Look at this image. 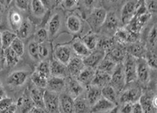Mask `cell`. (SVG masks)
I'll return each mask as SVG.
<instances>
[{"mask_svg":"<svg viewBox=\"0 0 157 113\" xmlns=\"http://www.w3.org/2000/svg\"><path fill=\"white\" fill-rule=\"evenodd\" d=\"M121 20L119 16L117 14V11L115 10H109L107 12L106 18L104 23L102 25L100 30H102V33L104 35L111 37L114 35L119 27H120Z\"/></svg>","mask_w":157,"mask_h":113,"instance_id":"1","label":"cell"},{"mask_svg":"<svg viewBox=\"0 0 157 113\" xmlns=\"http://www.w3.org/2000/svg\"><path fill=\"white\" fill-rule=\"evenodd\" d=\"M107 12V11L104 8L99 7L92 10L84 18L93 32L97 33L100 31L101 26L105 20Z\"/></svg>","mask_w":157,"mask_h":113,"instance_id":"2","label":"cell"},{"mask_svg":"<svg viewBox=\"0 0 157 113\" xmlns=\"http://www.w3.org/2000/svg\"><path fill=\"white\" fill-rule=\"evenodd\" d=\"M83 19L80 12L70 11L65 18V25L68 31L74 35L81 33L84 27Z\"/></svg>","mask_w":157,"mask_h":113,"instance_id":"3","label":"cell"},{"mask_svg":"<svg viewBox=\"0 0 157 113\" xmlns=\"http://www.w3.org/2000/svg\"><path fill=\"white\" fill-rule=\"evenodd\" d=\"M126 85L133 83L137 80V58L129 53L123 61Z\"/></svg>","mask_w":157,"mask_h":113,"instance_id":"4","label":"cell"},{"mask_svg":"<svg viewBox=\"0 0 157 113\" xmlns=\"http://www.w3.org/2000/svg\"><path fill=\"white\" fill-rule=\"evenodd\" d=\"M109 84L115 89L119 95L124 90V88H125L126 81L123 63H118L116 65L114 71L111 73V81Z\"/></svg>","mask_w":157,"mask_h":113,"instance_id":"5","label":"cell"},{"mask_svg":"<svg viewBox=\"0 0 157 113\" xmlns=\"http://www.w3.org/2000/svg\"><path fill=\"white\" fill-rule=\"evenodd\" d=\"M129 85V86L126 89L124 88V90L119 94L121 95L119 97V102L121 104L125 102L134 103L135 102H137L143 93L142 87L139 84L136 85Z\"/></svg>","mask_w":157,"mask_h":113,"instance_id":"6","label":"cell"},{"mask_svg":"<svg viewBox=\"0 0 157 113\" xmlns=\"http://www.w3.org/2000/svg\"><path fill=\"white\" fill-rule=\"evenodd\" d=\"M138 0H126L123 3L119 12V18L122 25H128L134 16L138 8Z\"/></svg>","mask_w":157,"mask_h":113,"instance_id":"7","label":"cell"},{"mask_svg":"<svg viewBox=\"0 0 157 113\" xmlns=\"http://www.w3.org/2000/svg\"><path fill=\"white\" fill-rule=\"evenodd\" d=\"M151 71L144 58H137V80L138 84L142 87H146L151 81Z\"/></svg>","mask_w":157,"mask_h":113,"instance_id":"8","label":"cell"},{"mask_svg":"<svg viewBox=\"0 0 157 113\" xmlns=\"http://www.w3.org/2000/svg\"><path fill=\"white\" fill-rule=\"evenodd\" d=\"M152 16L153 15L148 12L141 15H135L128 25H125V27L133 33L140 34L144 29V26L147 25L148 22L151 20Z\"/></svg>","mask_w":157,"mask_h":113,"instance_id":"9","label":"cell"},{"mask_svg":"<svg viewBox=\"0 0 157 113\" xmlns=\"http://www.w3.org/2000/svg\"><path fill=\"white\" fill-rule=\"evenodd\" d=\"M53 54L56 59L66 66L73 58V51L70 43L57 44L54 48Z\"/></svg>","mask_w":157,"mask_h":113,"instance_id":"10","label":"cell"},{"mask_svg":"<svg viewBox=\"0 0 157 113\" xmlns=\"http://www.w3.org/2000/svg\"><path fill=\"white\" fill-rule=\"evenodd\" d=\"M43 101L47 112H61L59 95L54 92L45 90L43 94Z\"/></svg>","mask_w":157,"mask_h":113,"instance_id":"11","label":"cell"},{"mask_svg":"<svg viewBox=\"0 0 157 113\" xmlns=\"http://www.w3.org/2000/svg\"><path fill=\"white\" fill-rule=\"evenodd\" d=\"M30 72L25 70L13 71L6 79V83L11 87H20L26 83Z\"/></svg>","mask_w":157,"mask_h":113,"instance_id":"12","label":"cell"},{"mask_svg":"<svg viewBox=\"0 0 157 113\" xmlns=\"http://www.w3.org/2000/svg\"><path fill=\"white\" fill-rule=\"evenodd\" d=\"M61 12H62V10L61 11L59 10V11L54 13L49 20L47 31H48L49 38H54L61 28L63 20Z\"/></svg>","mask_w":157,"mask_h":113,"instance_id":"13","label":"cell"},{"mask_svg":"<svg viewBox=\"0 0 157 113\" xmlns=\"http://www.w3.org/2000/svg\"><path fill=\"white\" fill-rule=\"evenodd\" d=\"M106 54L107 53L105 52L104 51L99 49H96L93 51H91L90 53L87 56L82 58L85 67L97 69L98 65L103 59Z\"/></svg>","mask_w":157,"mask_h":113,"instance_id":"14","label":"cell"},{"mask_svg":"<svg viewBox=\"0 0 157 113\" xmlns=\"http://www.w3.org/2000/svg\"><path fill=\"white\" fill-rule=\"evenodd\" d=\"M66 87V77L51 76L47 80L46 89L56 94H61Z\"/></svg>","mask_w":157,"mask_h":113,"instance_id":"15","label":"cell"},{"mask_svg":"<svg viewBox=\"0 0 157 113\" xmlns=\"http://www.w3.org/2000/svg\"><path fill=\"white\" fill-rule=\"evenodd\" d=\"M67 92L74 99L83 94L85 88L76 78L70 77L68 79L66 80V87Z\"/></svg>","mask_w":157,"mask_h":113,"instance_id":"16","label":"cell"},{"mask_svg":"<svg viewBox=\"0 0 157 113\" xmlns=\"http://www.w3.org/2000/svg\"><path fill=\"white\" fill-rule=\"evenodd\" d=\"M70 45L73 51V53L76 54V56H79L82 58L87 56L91 52L86 46L80 37H74L70 43Z\"/></svg>","mask_w":157,"mask_h":113,"instance_id":"17","label":"cell"},{"mask_svg":"<svg viewBox=\"0 0 157 113\" xmlns=\"http://www.w3.org/2000/svg\"><path fill=\"white\" fill-rule=\"evenodd\" d=\"M101 6V0H80L78 10L84 19L92 10Z\"/></svg>","mask_w":157,"mask_h":113,"instance_id":"18","label":"cell"},{"mask_svg":"<svg viewBox=\"0 0 157 113\" xmlns=\"http://www.w3.org/2000/svg\"><path fill=\"white\" fill-rule=\"evenodd\" d=\"M85 67L83 59L79 56H74L71 58L69 63L67 64V68L71 77L76 78L80 72Z\"/></svg>","mask_w":157,"mask_h":113,"instance_id":"19","label":"cell"},{"mask_svg":"<svg viewBox=\"0 0 157 113\" xmlns=\"http://www.w3.org/2000/svg\"><path fill=\"white\" fill-rule=\"evenodd\" d=\"M95 73H96V69L90 67H85L76 79L85 88H86L88 86L91 85Z\"/></svg>","mask_w":157,"mask_h":113,"instance_id":"20","label":"cell"},{"mask_svg":"<svg viewBox=\"0 0 157 113\" xmlns=\"http://www.w3.org/2000/svg\"><path fill=\"white\" fill-rule=\"evenodd\" d=\"M61 112H74V99L68 93H62L59 95Z\"/></svg>","mask_w":157,"mask_h":113,"instance_id":"21","label":"cell"},{"mask_svg":"<svg viewBox=\"0 0 157 113\" xmlns=\"http://www.w3.org/2000/svg\"><path fill=\"white\" fill-rule=\"evenodd\" d=\"M147 47L145 44L140 42V41H136V42L129 44V46L127 47V52L132 56L136 58H144Z\"/></svg>","mask_w":157,"mask_h":113,"instance_id":"22","label":"cell"},{"mask_svg":"<svg viewBox=\"0 0 157 113\" xmlns=\"http://www.w3.org/2000/svg\"><path fill=\"white\" fill-rule=\"evenodd\" d=\"M50 71L51 76L66 77L67 75H69L66 65L61 63L55 58L50 62Z\"/></svg>","mask_w":157,"mask_h":113,"instance_id":"23","label":"cell"},{"mask_svg":"<svg viewBox=\"0 0 157 113\" xmlns=\"http://www.w3.org/2000/svg\"><path fill=\"white\" fill-rule=\"evenodd\" d=\"M23 20V16L18 10L12 8L10 10L8 13V22L10 28L13 32H17Z\"/></svg>","mask_w":157,"mask_h":113,"instance_id":"24","label":"cell"},{"mask_svg":"<svg viewBox=\"0 0 157 113\" xmlns=\"http://www.w3.org/2000/svg\"><path fill=\"white\" fill-rule=\"evenodd\" d=\"M116 106L114 103L102 96L90 108V112H110Z\"/></svg>","mask_w":157,"mask_h":113,"instance_id":"25","label":"cell"},{"mask_svg":"<svg viewBox=\"0 0 157 113\" xmlns=\"http://www.w3.org/2000/svg\"><path fill=\"white\" fill-rule=\"evenodd\" d=\"M111 76L110 73H106L104 71L96 70L94 77L93 81H92L91 85H94L98 87L103 88L105 85H109L111 81Z\"/></svg>","mask_w":157,"mask_h":113,"instance_id":"26","label":"cell"},{"mask_svg":"<svg viewBox=\"0 0 157 113\" xmlns=\"http://www.w3.org/2000/svg\"><path fill=\"white\" fill-rule=\"evenodd\" d=\"M117 64V62L113 60V58L109 55L108 53H107L105 56L103 58V59L101 60L99 64L98 65L96 70L104 71L111 75Z\"/></svg>","mask_w":157,"mask_h":113,"instance_id":"27","label":"cell"},{"mask_svg":"<svg viewBox=\"0 0 157 113\" xmlns=\"http://www.w3.org/2000/svg\"><path fill=\"white\" fill-rule=\"evenodd\" d=\"M86 89L87 91L85 95H86V100L91 108L92 106H93L102 97L101 88L90 85Z\"/></svg>","mask_w":157,"mask_h":113,"instance_id":"28","label":"cell"},{"mask_svg":"<svg viewBox=\"0 0 157 113\" xmlns=\"http://www.w3.org/2000/svg\"><path fill=\"white\" fill-rule=\"evenodd\" d=\"M113 60H115L117 63H123V61L125 59V58L127 55V47L125 46L120 45V44L115 43L114 46L110 52H108Z\"/></svg>","mask_w":157,"mask_h":113,"instance_id":"29","label":"cell"},{"mask_svg":"<svg viewBox=\"0 0 157 113\" xmlns=\"http://www.w3.org/2000/svg\"><path fill=\"white\" fill-rule=\"evenodd\" d=\"M29 8L32 14L37 18L44 17L49 10L40 2V0H30Z\"/></svg>","mask_w":157,"mask_h":113,"instance_id":"30","label":"cell"},{"mask_svg":"<svg viewBox=\"0 0 157 113\" xmlns=\"http://www.w3.org/2000/svg\"><path fill=\"white\" fill-rule=\"evenodd\" d=\"M43 90V89L37 87L36 86L35 87L32 88L30 91V98L33 102L34 105L37 107L45 109L43 101V94L45 91Z\"/></svg>","mask_w":157,"mask_h":113,"instance_id":"31","label":"cell"},{"mask_svg":"<svg viewBox=\"0 0 157 113\" xmlns=\"http://www.w3.org/2000/svg\"><path fill=\"white\" fill-rule=\"evenodd\" d=\"M146 47L149 50L156 52L157 46V28L156 23L155 22L149 29L146 36Z\"/></svg>","mask_w":157,"mask_h":113,"instance_id":"32","label":"cell"},{"mask_svg":"<svg viewBox=\"0 0 157 113\" xmlns=\"http://www.w3.org/2000/svg\"><path fill=\"white\" fill-rule=\"evenodd\" d=\"M152 97L153 95L148 92L142 93L138 101L142 106L143 112H156V109L153 107L152 103Z\"/></svg>","mask_w":157,"mask_h":113,"instance_id":"33","label":"cell"},{"mask_svg":"<svg viewBox=\"0 0 157 113\" xmlns=\"http://www.w3.org/2000/svg\"><path fill=\"white\" fill-rule=\"evenodd\" d=\"M83 94L74 98V112H90V105Z\"/></svg>","mask_w":157,"mask_h":113,"instance_id":"34","label":"cell"},{"mask_svg":"<svg viewBox=\"0 0 157 113\" xmlns=\"http://www.w3.org/2000/svg\"><path fill=\"white\" fill-rule=\"evenodd\" d=\"M115 43L114 37L103 35L101 37H99L97 49H99L106 53H108L113 48Z\"/></svg>","mask_w":157,"mask_h":113,"instance_id":"35","label":"cell"},{"mask_svg":"<svg viewBox=\"0 0 157 113\" xmlns=\"http://www.w3.org/2000/svg\"><path fill=\"white\" fill-rule=\"evenodd\" d=\"M101 94L103 98L111 101L115 104L118 105L119 94L110 84L105 85V87L101 88Z\"/></svg>","mask_w":157,"mask_h":113,"instance_id":"36","label":"cell"},{"mask_svg":"<svg viewBox=\"0 0 157 113\" xmlns=\"http://www.w3.org/2000/svg\"><path fill=\"white\" fill-rule=\"evenodd\" d=\"M81 39L90 51H93L97 49L98 39H99V36L97 35V33L93 31L88 33L86 35H84Z\"/></svg>","mask_w":157,"mask_h":113,"instance_id":"37","label":"cell"},{"mask_svg":"<svg viewBox=\"0 0 157 113\" xmlns=\"http://www.w3.org/2000/svg\"><path fill=\"white\" fill-rule=\"evenodd\" d=\"M4 51V58L7 66L9 67H13L19 63L20 57L13 51L11 47L3 50Z\"/></svg>","mask_w":157,"mask_h":113,"instance_id":"38","label":"cell"},{"mask_svg":"<svg viewBox=\"0 0 157 113\" xmlns=\"http://www.w3.org/2000/svg\"><path fill=\"white\" fill-rule=\"evenodd\" d=\"M33 25L29 19H24L22 25L17 30V36L22 39L28 38L32 31Z\"/></svg>","mask_w":157,"mask_h":113,"instance_id":"39","label":"cell"},{"mask_svg":"<svg viewBox=\"0 0 157 113\" xmlns=\"http://www.w3.org/2000/svg\"><path fill=\"white\" fill-rule=\"evenodd\" d=\"M17 37V34L13 31L10 30H3L2 32V48L5 50L10 47L13 41Z\"/></svg>","mask_w":157,"mask_h":113,"instance_id":"40","label":"cell"},{"mask_svg":"<svg viewBox=\"0 0 157 113\" xmlns=\"http://www.w3.org/2000/svg\"><path fill=\"white\" fill-rule=\"evenodd\" d=\"M125 0H101V6L107 11L115 10L117 11L121 8Z\"/></svg>","mask_w":157,"mask_h":113,"instance_id":"41","label":"cell"},{"mask_svg":"<svg viewBox=\"0 0 157 113\" xmlns=\"http://www.w3.org/2000/svg\"><path fill=\"white\" fill-rule=\"evenodd\" d=\"M31 81L33 83V84L35 85L36 87L42 88V89H45L47 87V80L48 79L43 76L41 74H40L37 71H35L34 73L31 75Z\"/></svg>","mask_w":157,"mask_h":113,"instance_id":"42","label":"cell"},{"mask_svg":"<svg viewBox=\"0 0 157 113\" xmlns=\"http://www.w3.org/2000/svg\"><path fill=\"white\" fill-rule=\"evenodd\" d=\"M36 71L49 79L51 77L50 62L46 60H43L40 62L36 68Z\"/></svg>","mask_w":157,"mask_h":113,"instance_id":"43","label":"cell"},{"mask_svg":"<svg viewBox=\"0 0 157 113\" xmlns=\"http://www.w3.org/2000/svg\"><path fill=\"white\" fill-rule=\"evenodd\" d=\"M10 47L18 54L20 57H22L25 53V44L22 39L17 36L15 39L13 41Z\"/></svg>","mask_w":157,"mask_h":113,"instance_id":"44","label":"cell"},{"mask_svg":"<svg viewBox=\"0 0 157 113\" xmlns=\"http://www.w3.org/2000/svg\"><path fill=\"white\" fill-rule=\"evenodd\" d=\"M144 58L151 70L156 69L157 60H156V52H153V51L149 50L147 49V51H146V54L144 56Z\"/></svg>","mask_w":157,"mask_h":113,"instance_id":"45","label":"cell"},{"mask_svg":"<svg viewBox=\"0 0 157 113\" xmlns=\"http://www.w3.org/2000/svg\"><path fill=\"white\" fill-rule=\"evenodd\" d=\"M49 39V34L45 28H40L36 30L34 37V41L37 43L40 44L45 43Z\"/></svg>","mask_w":157,"mask_h":113,"instance_id":"46","label":"cell"},{"mask_svg":"<svg viewBox=\"0 0 157 113\" xmlns=\"http://www.w3.org/2000/svg\"><path fill=\"white\" fill-rule=\"evenodd\" d=\"M28 52L30 58L33 60H39V43L35 42V41L30 42L28 45Z\"/></svg>","mask_w":157,"mask_h":113,"instance_id":"47","label":"cell"},{"mask_svg":"<svg viewBox=\"0 0 157 113\" xmlns=\"http://www.w3.org/2000/svg\"><path fill=\"white\" fill-rule=\"evenodd\" d=\"M80 0H63L61 7L66 11L70 12L78 9Z\"/></svg>","mask_w":157,"mask_h":113,"instance_id":"48","label":"cell"},{"mask_svg":"<svg viewBox=\"0 0 157 113\" xmlns=\"http://www.w3.org/2000/svg\"><path fill=\"white\" fill-rule=\"evenodd\" d=\"M30 0H14V5L17 10L21 12H26L29 9Z\"/></svg>","mask_w":157,"mask_h":113,"instance_id":"49","label":"cell"},{"mask_svg":"<svg viewBox=\"0 0 157 113\" xmlns=\"http://www.w3.org/2000/svg\"><path fill=\"white\" fill-rule=\"evenodd\" d=\"M144 2L148 13L152 15H156L157 11V0H144Z\"/></svg>","mask_w":157,"mask_h":113,"instance_id":"50","label":"cell"},{"mask_svg":"<svg viewBox=\"0 0 157 113\" xmlns=\"http://www.w3.org/2000/svg\"><path fill=\"white\" fill-rule=\"evenodd\" d=\"M49 48L45 43L39 44V59L44 60L49 56Z\"/></svg>","mask_w":157,"mask_h":113,"instance_id":"51","label":"cell"},{"mask_svg":"<svg viewBox=\"0 0 157 113\" xmlns=\"http://www.w3.org/2000/svg\"><path fill=\"white\" fill-rule=\"evenodd\" d=\"M13 103V102L12 98L6 96L0 98V111L3 112Z\"/></svg>","mask_w":157,"mask_h":113,"instance_id":"52","label":"cell"},{"mask_svg":"<svg viewBox=\"0 0 157 113\" xmlns=\"http://www.w3.org/2000/svg\"><path fill=\"white\" fill-rule=\"evenodd\" d=\"M121 108L119 107V112L124 113H130L132 112V102H125V103L121 104Z\"/></svg>","mask_w":157,"mask_h":113,"instance_id":"53","label":"cell"},{"mask_svg":"<svg viewBox=\"0 0 157 113\" xmlns=\"http://www.w3.org/2000/svg\"><path fill=\"white\" fill-rule=\"evenodd\" d=\"M132 112L133 113H142L143 112L142 106L140 104L139 101L135 102L134 103H132Z\"/></svg>","mask_w":157,"mask_h":113,"instance_id":"54","label":"cell"},{"mask_svg":"<svg viewBox=\"0 0 157 113\" xmlns=\"http://www.w3.org/2000/svg\"><path fill=\"white\" fill-rule=\"evenodd\" d=\"M17 108H18L17 105L14 103H13L12 105H10L8 108L6 109L3 112H16L17 111Z\"/></svg>","mask_w":157,"mask_h":113,"instance_id":"55","label":"cell"},{"mask_svg":"<svg viewBox=\"0 0 157 113\" xmlns=\"http://www.w3.org/2000/svg\"><path fill=\"white\" fill-rule=\"evenodd\" d=\"M40 1L44 6H45V7L47 9L50 10L51 8H52V0H40Z\"/></svg>","mask_w":157,"mask_h":113,"instance_id":"56","label":"cell"},{"mask_svg":"<svg viewBox=\"0 0 157 113\" xmlns=\"http://www.w3.org/2000/svg\"><path fill=\"white\" fill-rule=\"evenodd\" d=\"M3 12H4V6H3V3L0 2V22H1L2 16L3 14Z\"/></svg>","mask_w":157,"mask_h":113,"instance_id":"57","label":"cell"},{"mask_svg":"<svg viewBox=\"0 0 157 113\" xmlns=\"http://www.w3.org/2000/svg\"><path fill=\"white\" fill-rule=\"evenodd\" d=\"M5 95H6V93L4 91V88H3L2 82L0 81V98L4 97Z\"/></svg>","mask_w":157,"mask_h":113,"instance_id":"58","label":"cell"},{"mask_svg":"<svg viewBox=\"0 0 157 113\" xmlns=\"http://www.w3.org/2000/svg\"><path fill=\"white\" fill-rule=\"evenodd\" d=\"M152 103L153 107L156 109L157 108V97L156 95H153V97L152 98Z\"/></svg>","mask_w":157,"mask_h":113,"instance_id":"59","label":"cell"},{"mask_svg":"<svg viewBox=\"0 0 157 113\" xmlns=\"http://www.w3.org/2000/svg\"><path fill=\"white\" fill-rule=\"evenodd\" d=\"M63 0H54V6L56 7L60 6L62 4Z\"/></svg>","mask_w":157,"mask_h":113,"instance_id":"60","label":"cell"},{"mask_svg":"<svg viewBox=\"0 0 157 113\" xmlns=\"http://www.w3.org/2000/svg\"><path fill=\"white\" fill-rule=\"evenodd\" d=\"M13 0H5V3L7 6H9L12 3Z\"/></svg>","mask_w":157,"mask_h":113,"instance_id":"61","label":"cell"},{"mask_svg":"<svg viewBox=\"0 0 157 113\" xmlns=\"http://www.w3.org/2000/svg\"><path fill=\"white\" fill-rule=\"evenodd\" d=\"M0 48H2V33L0 32Z\"/></svg>","mask_w":157,"mask_h":113,"instance_id":"62","label":"cell"},{"mask_svg":"<svg viewBox=\"0 0 157 113\" xmlns=\"http://www.w3.org/2000/svg\"><path fill=\"white\" fill-rule=\"evenodd\" d=\"M144 0H138V2H144Z\"/></svg>","mask_w":157,"mask_h":113,"instance_id":"63","label":"cell"},{"mask_svg":"<svg viewBox=\"0 0 157 113\" xmlns=\"http://www.w3.org/2000/svg\"><path fill=\"white\" fill-rule=\"evenodd\" d=\"M125 1H126V0H125Z\"/></svg>","mask_w":157,"mask_h":113,"instance_id":"64","label":"cell"}]
</instances>
